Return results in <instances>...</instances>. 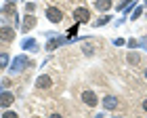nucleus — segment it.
<instances>
[{"instance_id":"f257e3e1","label":"nucleus","mask_w":147,"mask_h":118,"mask_svg":"<svg viewBox=\"0 0 147 118\" xmlns=\"http://www.w3.org/2000/svg\"><path fill=\"white\" fill-rule=\"evenodd\" d=\"M46 17H49L51 21H57V23H59V21L63 19V13L59 11V9H55V6H51V9L46 11Z\"/></svg>"},{"instance_id":"f03ea898","label":"nucleus","mask_w":147,"mask_h":118,"mask_svg":"<svg viewBox=\"0 0 147 118\" xmlns=\"http://www.w3.org/2000/svg\"><path fill=\"white\" fill-rule=\"evenodd\" d=\"M74 17H76L80 23H84V21H88V19H90V13L86 9H76V11H74Z\"/></svg>"},{"instance_id":"7ed1b4c3","label":"nucleus","mask_w":147,"mask_h":118,"mask_svg":"<svg viewBox=\"0 0 147 118\" xmlns=\"http://www.w3.org/2000/svg\"><path fill=\"white\" fill-rule=\"evenodd\" d=\"M82 99H84V103H86V106H97V95L95 93H90V91H84V93H82Z\"/></svg>"},{"instance_id":"20e7f679","label":"nucleus","mask_w":147,"mask_h":118,"mask_svg":"<svg viewBox=\"0 0 147 118\" xmlns=\"http://www.w3.org/2000/svg\"><path fill=\"white\" fill-rule=\"evenodd\" d=\"M0 38L6 40V42H11L13 38H15V32H13L11 28H0Z\"/></svg>"},{"instance_id":"39448f33","label":"nucleus","mask_w":147,"mask_h":118,"mask_svg":"<svg viewBox=\"0 0 147 118\" xmlns=\"http://www.w3.org/2000/svg\"><path fill=\"white\" fill-rule=\"evenodd\" d=\"M34 25H36V17L34 15H25V19H23V32L32 30Z\"/></svg>"},{"instance_id":"423d86ee","label":"nucleus","mask_w":147,"mask_h":118,"mask_svg":"<svg viewBox=\"0 0 147 118\" xmlns=\"http://www.w3.org/2000/svg\"><path fill=\"white\" fill-rule=\"evenodd\" d=\"M13 101H15V99H13L11 93H2V95H0V108H9Z\"/></svg>"},{"instance_id":"0eeeda50","label":"nucleus","mask_w":147,"mask_h":118,"mask_svg":"<svg viewBox=\"0 0 147 118\" xmlns=\"http://www.w3.org/2000/svg\"><path fill=\"white\" fill-rule=\"evenodd\" d=\"M103 106L105 108H109V110H113V108H118V99H116V97H105V99H103Z\"/></svg>"},{"instance_id":"6e6552de","label":"nucleus","mask_w":147,"mask_h":118,"mask_svg":"<svg viewBox=\"0 0 147 118\" xmlns=\"http://www.w3.org/2000/svg\"><path fill=\"white\" fill-rule=\"evenodd\" d=\"M51 84H53V80H51L49 76H40V78H38V87H40V89H49Z\"/></svg>"},{"instance_id":"1a4fd4ad","label":"nucleus","mask_w":147,"mask_h":118,"mask_svg":"<svg viewBox=\"0 0 147 118\" xmlns=\"http://www.w3.org/2000/svg\"><path fill=\"white\" fill-rule=\"evenodd\" d=\"M111 6V0H97V9L99 11H107Z\"/></svg>"},{"instance_id":"9d476101","label":"nucleus","mask_w":147,"mask_h":118,"mask_svg":"<svg viewBox=\"0 0 147 118\" xmlns=\"http://www.w3.org/2000/svg\"><path fill=\"white\" fill-rule=\"evenodd\" d=\"M6 63H9V55H0V68H4Z\"/></svg>"},{"instance_id":"9b49d317","label":"nucleus","mask_w":147,"mask_h":118,"mask_svg":"<svg viewBox=\"0 0 147 118\" xmlns=\"http://www.w3.org/2000/svg\"><path fill=\"white\" fill-rule=\"evenodd\" d=\"M128 61H130V63H139V55L130 53V55H128Z\"/></svg>"},{"instance_id":"f8f14e48","label":"nucleus","mask_w":147,"mask_h":118,"mask_svg":"<svg viewBox=\"0 0 147 118\" xmlns=\"http://www.w3.org/2000/svg\"><path fill=\"white\" fill-rule=\"evenodd\" d=\"M76 32H78V25H71V28H69V32H67V34H69V36H76Z\"/></svg>"},{"instance_id":"ddd939ff","label":"nucleus","mask_w":147,"mask_h":118,"mask_svg":"<svg viewBox=\"0 0 147 118\" xmlns=\"http://www.w3.org/2000/svg\"><path fill=\"white\" fill-rule=\"evenodd\" d=\"M2 118H17V114H15V112H4Z\"/></svg>"},{"instance_id":"4468645a","label":"nucleus","mask_w":147,"mask_h":118,"mask_svg":"<svg viewBox=\"0 0 147 118\" xmlns=\"http://www.w3.org/2000/svg\"><path fill=\"white\" fill-rule=\"evenodd\" d=\"M51 118H61V116H59V114H53V116H51Z\"/></svg>"},{"instance_id":"2eb2a0df","label":"nucleus","mask_w":147,"mask_h":118,"mask_svg":"<svg viewBox=\"0 0 147 118\" xmlns=\"http://www.w3.org/2000/svg\"><path fill=\"white\" fill-rule=\"evenodd\" d=\"M143 108H145V112H147V99H145V103H143Z\"/></svg>"},{"instance_id":"dca6fc26","label":"nucleus","mask_w":147,"mask_h":118,"mask_svg":"<svg viewBox=\"0 0 147 118\" xmlns=\"http://www.w3.org/2000/svg\"><path fill=\"white\" fill-rule=\"evenodd\" d=\"M145 76H147V70H145Z\"/></svg>"}]
</instances>
